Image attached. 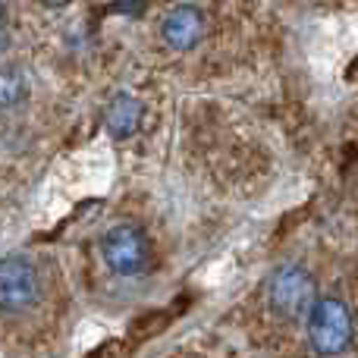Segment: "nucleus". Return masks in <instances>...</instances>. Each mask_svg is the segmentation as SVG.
I'll use <instances>...</instances> for the list:
<instances>
[{"label":"nucleus","mask_w":358,"mask_h":358,"mask_svg":"<svg viewBox=\"0 0 358 358\" xmlns=\"http://www.w3.org/2000/svg\"><path fill=\"white\" fill-rule=\"evenodd\" d=\"M308 340L317 355H340L349 349L355 334L352 311L340 299H317L308 308Z\"/></svg>","instance_id":"obj_1"},{"label":"nucleus","mask_w":358,"mask_h":358,"mask_svg":"<svg viewBox=\"0 0 358 358\" xmlns=\"http://www.w3.org/2000/svg\"><path fill=\"white\" fill-rule=\"evenodd\" d=\"M267 302L280 317L299 321L315 305V277L302 264L280 267L271 277V283H267Z\"/></svg>","instance_id":"obj_2"},{"label":"nucleus","mask_w":358,"mask_h":358,"mask_svg":"<svg viewBox=\"0 0 358 358\" xmlns=\"http://www.w3.org/2000/svg\"><path fill=\"white\" fill-rule=\"evenodd\" d=\"M101 255L117 277H138L151 261V245L142 229L129 227V223H117L101 239Z\"/></svg>","instance_id":"obj_3"},{"label":"nucleus","mask_w":358,"mask_h":358,"mask_svg":"<svg viewBox=\"0 0 358 358\" xmlns=\"http://www.w3.org/2000/svg\"><path fill=\"white\" fill-rule=\"evenodd\" d=\"M38 277L35 267L25 258L0 261V311L3 315H22L38 302Z\"/></svg>","instance_id":"obj_4"},{"label":"nucleus","mask_w":358,"mask_h":358,"mask_svg":"<svg viewBox=\"0 0 358 358\" xmlns=\"http://www.w3.org/2000/svg\"><path fill=\"white\" fill-rule=\"evenodd\" d=\"M161 35L167 48L173 50H192L204 38V13L195 3H176L167 10L161 22Z\"/></svg>","instance_id":"obj_5"},{"label":"nucleus","mask_w":358,"mask_h":358,"mask_svg":"<svg viewBox=\"0 0 358 358\" xmlns=\"http://www.w3.org/2000/svg\"><path fill=\"white\" fill-rule=\"evenodd\" d=\"M104 123H107V132H110L117 142H126V138H132L138 132V126H142V104L126 92L113 94V101L104 110Z\"/></svg>","instance_id":"obj_6"},{"label":"nucleus","mask_w":358,"mask_h":358,"mask_svg":"<svg viewBox=\"0 0 358 358\" xmlns=\"http://www.w3.org/2000/svg\"><path fill=\"white\" fill-rule=\"evenodd\" d=\"M25 98H29V82H25L22 69L16 66L0 69V110H13Z\"/></svg>","instance_id":"obj_7"},{"label":"nucleus","mask_w":358,"mask_h":358,"mask_svg":"<svg viewBox=\"0 0 358 358\" xmlns=\"http://www.w3.org/2000/svg\"><path fill=\"white\" fill-rule=\"evenodd\" d=\"M44 6H50V10H63V6H69L73 0H41Z\"/></svg>","instance_id":"obj_8"}]
</instances>
